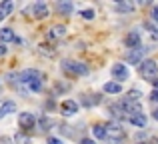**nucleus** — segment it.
Returning <instances> with one entry per match:
<instances>
[{"label":"nucleus","mask_w":158,"mask_h":144,"mask_svg":"<svg viewBox=\"0 0 158 144\" xmlns=\"http://www.w3.org/2000/svg\"><path fill=\"white\" fill-rule=\"evenodd\" d=\"M62 70L66 74H72V76H82V74L88 72V66L82 62H76V60H64L62 62Z\"/></svg>","instance_id":"f257e3e1"},{"label":"nucleus","mask_w":158,"mask_h":144,"mask_svg":"<svg viewBox=\"0 0 158 144\" xmlns=\"http://www.w3.org/2000/svg\"><path fill=\"white\" fill-rule=\"evenodd\" d=\"M156 74H158V64L154 62V60H144V62L140 64V76H142L144 80L154 82Z\"/></svg>","instance_id":"f03ea898"},{"label":"nucleus","mask_w":158,"mask_h":144,"mask_svg":"<svg viewBox=\"0 0 158 144\" xmlns=\"http://www.w3.org/2000/svg\"><path fill=\"white\" fill-rule=\"evenodd\" d=\"M34 80H42V74L38 70H34V68H26V70H22L18 74V84H30V82Z\"/></svg>","instance_id":"7ed1b4c3"},{"label":"nucleus","mask_w":158,"mask_h":144,"mask_svg":"<svg viewBox=\"0 0 158 144\" xmlns=\"http://www.w3.org/2000/svg\"><path fill=\"white\" fill-rule=\"evenodd\" d=\"M112 76H114V80H118V84L120 82H124V80H128V76H130V70H128V66L126 64H114L112 66Z\"/></svg>","instance_id":"20e7f679"},{"label":"nucleus","mask_w":158,"mask_h":144,"mask_svg":"<svg viewBox=\"0 0 158 144\" xmlns=\"http://www.w3.org/2000/svg\"><path fill=\"white\" fill-rule=\"evenodd\" d=\"M106 128V138L110 136L112 140H120V138H124V130L120 124H116V122H110V124L104 126Z\"/></svg>","instance_id":"39448f33"},{"label":"nucleus","mask_w":158,"mask_h":144,"mask_svg":"<svg viewBox=\"0 0 158 144\" xmlns=\"http://www.w3.org/2000/svg\"><path fill=\"white\" fill-rule=\"evenodd\" d=\"M18 124L20 128H34L36 126V118L32 112H20L18 114Z\"/></svg>","instance_id":"423d86ee"},{"label":"nucleus","mask_w":158,"mask_h":144,"mask_svg":"<svg viewBox=\"0 0 158 144\" xmlns=\"http://www.w3.org/2000/svg\"><path fill=\"white\" fill-rule=\"evenodd\" d=\"M144 54H146V48H142V46L132 48V50L128 52V62H130V64H142Z\"/></svg>","instance_id":"0eeeda50"},{"label":"nucleus","mask_w":158,"mask_h":144,"mask_svg":"<svg viewBox=\"0 0 158 144\" xmlns=\"http://www.w3.org/2000/svg\"><path fill=\"white\" fill-rule=\"evenodd\" d=\"M64 34H66V26L64 24H54L52 28H48L46 38L48 40H56V38H60V36H64Z\"/></svg>","instance_id":"6e6552de"},{"label":"nucleus","mask_w":158,"mask_h":144,"mask_svg":"<svg viewBox=\"0 0 158 144\" xmlns=\"http://www.w3.org/2000/svg\"><path fill=\"white\" fill-rule=\"evenodd\" d=\"M60 110H62V114L64 116H74V114L78 112V102H74V100H64L60 104Z\"/></svg>","instance_id":"1a4fd4ad"},{"label":"nucleus","mask_w":158,"mask_h":144,"mask_svg":"<svg viewBox=\"0 0 158 144\" xmlns=\"http://www.w3.org/2000/svg\"><path fill=\"white\" fill-rule=\"evenodd\" d=\"M0 42L2 44H8V42H20V38L14 34L12 28H2L0 30Z\"/></svg>","instance_id":"9d476101"},{"label":"nucleus","mask_w":158,"mask_h":144,"mask_svg":"<svg viewBox=\"0 0 158 144\" xmlns=\"http://www.w3.org/2000/svg\"><path fill=\"white\" fill-rule=\"evenodd\" d=\"M32 14H34V18H38V20L46 18L48 16V6L44 2H36L34 6H32Z\"/></svg>","instance_id":"9b49d317"},{"label":"nucleus","mask_w":158,"mask_h":144,"mask_svg":"<svg viewBox=\"0 0 158 144\" xmlns=\"http://www.w3.org/2000/svg\"><path fill=\"white\" fill-rule=\"evenodd\" d=\"M126 46H130V50L140 46V32L134 30V32H130V34L126 36Z\"/></svg>","instance_id":"f8f14e48"},{"label":"nucleus","mask_w":158,"mask_h":144,"mask_svg":"<svg viewBox=\"0 0 158 144\" xmlns=\"http://www.w3.org/2000/svg\"><path fill=\"white\" fill-rule=\"evenodd\" d=\"M128 120H130V124L138 126V128H144V126H146V116H144V114H134V116H128Z\"/></svg>","instance_id":"ddd939ff"},{"label":"nucleus","mask_w":158,"mask_h":144,"mask_svg":"<svg viewBox=\"0 0 158 144\" xmlns=\"http://www.w3.org/2000/svg\"><path fill=\"white\" fill-rule=\"evenodd\" d=\"M12 112H16V104H14V102L8 100V102H4V104L0 106V118L6 116V114H12Z\"/></svg>","instance_id":"4468645a"},{"label":"nucleus","mask_w":158,"mask_h":144,"mask_svg":"<svg viewBox=\"0 0 158 144\" xmlns=\"http://www.w3.org/2000/svg\"><path fill=\"white\" fill-rule=\"evenodd\" d=\"M104 92H108V94H120V92H122V86H120L118 82H106V84H104Z\"/></svg>","instance_id":"2eb2a0df"},{"label":"nucleus","mask_w":158,"mask_h":144,"mask_svg":"<svg viewBox=\"0 0 158 144\" xmlns=\"http://www.w3.org/2000/svg\"><path fill=\"white\" fill-rule=\"evenodd\" d=\"M12 10H14V4H12L10 0H4V2L0 4V16H2V18H6Z\"/></svg>","instance_id":"dca6fc26"},{"label":"nucleus","mask_w":158,"mask_h":144,"mask_svg":"<svg viewBox=\"0 0 158 144\" xmlns=\"http://www.w3.org/2000/svg\"><path fill=\"white\" fill-rule=\"evenodd\" d=\"M58 12H60V14H70V12H72V2L60 0V2H58Z\"/></svg>","instance_id":"f3484780"},{"label":"nucleus","mask_w":158,"mask_h":144,"mask_svg":"<svg viewBox=\"0 0 158 144\" xmlns=\"http://www.w3.org/2000/svg\"><path fill=\"white\" fill-rule=\"evenodd\" d=\"M92 134H94V138H98V140H102V138H106V128L102 124H96L92 128Z\"/></svg>","instance_id":"a211bd4d"},{"label":"nucleus","mask_w":158,"mask_h":144,"mask_svg":"<svg viewBox=\"0 0 158 144\" xmlns=\"http://www.w3.org/2000/svg\"><path fill=\"white\" fill-rule=\"evenodd\" d=\"M12 142L14 144H30V138H28L26 134H22V132H16L14 138H12Z\"/></svg>","instance_id":"6ab92c4d"},{"label":"nucleus","mask_w":158,"mask_h":144,"mask_svg":"<svg viewBox=\"0 0 158 144\" xmlns=\"http://www.w3.org/2000/svg\"><path fill=\"white\" fill-rule=\"evenodd\" d=\"M140 96H142V92H140V90H130V92L126 94V98H124V100H128V102H140Z\"/></svg>","instance_id":"aec40b11"},{"label":"nucleus","mask_w":158,"mask_h":144,"mask_svg":"<svg viewBox=\"0 0 158 144\" xmlns=\"http://www.w3.org/2000/svg\"><path fill=\"white\" fill-rule=\"evenodd\" d=\"M116 10H118V12H132V10H134V4L120 2V4H116Z\"/></svg>","instance_id":"412c9836"},{"label":"nucleus","mask_w":158,"mask_h":144,"mask_svg":"<svg viewBox=\"0 0 158 144\" xmlns=\"http://www.w3.org/2000/svg\"><path fill=\"white\" fill-rule=\"evenodd\" d=\"M80 16H82L84 20H92V18H94V10H92V8H86V10L80 12Z\"/></svg>","instance_id":"4be33fe9"},{"label":"nucleus","mask_w":158,"mask_h":144,"mask_svg":"<svg viewBox=\"0 0 158 144\" xmlns=\"http://www.w3.org/2000/svg\"><path fill=\"white\" fill-rule=\"evenodd\" d=\"M146 28H150V36H152V40H156V38H158V28H152L150 24H146Z\"/></svg>","instance_id":"5701e85b"},{"label":"nucleus","mask_w":158,"mask_h":144,"mask_svg":"<svg viewBox=\"0 0 158 144\" xmlns=\"http://www.w3.org/2000/svg\"><path fill=\"white\" fill-rule=\"evenodd\" d=\"M46 144H62V140H60V138H54V136H50V138L46 140Z\"/></svg>","instance_id":"b1692460"},{"label":"nucleus","mask_w":158,"mask_h":144,"mask_svg":"<svg viewBox=\"0 0 158 144\" xmlns=\"http://www.w3.org/2000/svg\"><path fill=\"white\" fill-rule=\"evenodd\" d=\"M150 16H152V20H156V22H158V6H154V8H152Z\"/></svg>","instance_id":"393cba45"},{"label":"nucleus","mask_w":158,"mask_h":144,"mask_svg":"<svg viewBox=\"0 0 158 144\" xmlns=\"http://www.w3.org/2000/svg\"><path fill=\"white\" fill-rule=\"evenodd\" d=\"M0 144H12V138H8V136H0Z\"/></svg>","instance_id":"a878e982"},{"label":"nucleus","mask_w":158,"mask_h":144,"mask_svg":"<svg viewBox=\"0 0 158 144\" xmlns=\"http://www.w3.org/2000/svg\"><path fill=\"white\" fill-rule=\"evenodd\" d=\"M40 126H42V128H48V118H46V116L40 118Z\"/></svg>","instance_id":"bb28decb"},{"label":"nucleus","mask_w":158,"mask_h":144,"mask_svg":"<svg viewBox=\"0 0 158 144\" xmlns=\"http://www.w3.org/2000/svg\"><path fill=\"white\" fill-rule=\"evenodd\" d=\"M150 100H152V102H158V90H152V94H150Z\"/></svg>","instance_id":"cd10ccee"},{"label":"nucleus","mask_w":158,"mask_h":144,"mask_svg":"<svg viewBox=\"0 0 158 144\" xmlns=\"http://www.w3.org/2000/svg\"><path fill=\"white\" fill-rule=\"evenodd\" d=\"M80 144H96V142H94L92 138H82V140H80Z\"/></svg>","instance_id":"c85d7f7f"},{"label":"nucleus","mask_w":158,"mask_h":144,"mask_svg":"<svg viewBox=\"0 0 158 144\" xmlns=\"http://www.w3.org/2000/svg\"><path fill=\"white\" fill-rule=\"evenodd\" d=\"M4 54H6V44L0 42V56H4Z\"/></svg>","instance_id":"c756f323"},{"label":"nucleus","mask_w":158,"mask_h":144,"mask_svg":"<svg viewBox=\"0 0 158 144\" xmlns=\"http://www.w3.org/2000/svg\"><path fill=\"white\" fill-rule=\"evenodd\" d=\"M152 84H154V90H158V78H156L154 82H152Z\"/></svg>","instance_id":"7c9ffc66"},{"label":"nucleus","mask_w":158,"mask_h":144,"mask_svg":"<svg viewBox=\"0 0 158 144\" xmlns=\"http://www.w3.org/2000/svg\"><path fill=\"white\" fill-rule=\"evenodd\" d=\"M154 120H158V108L154 110Z\"/></svg>","instance_id":"2f4dec72"},{"label":"nucleus","mask_w":158,"mask_h":144,"mask_svg":"<svg viewBox=\"0 0 158 144\" xmlns=\"http://www.w3.org/2000/svg\"><path fill=\"white\" fill-rule=\"evenodd\" d=\"M0 20H2V16H0Z\"/></svg>","instance_id":"473e14b6"}]
</instances>
